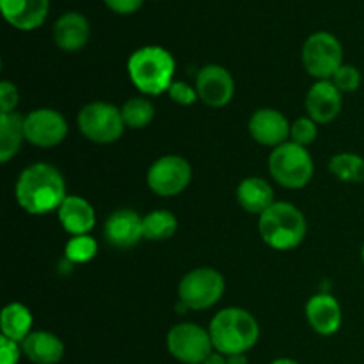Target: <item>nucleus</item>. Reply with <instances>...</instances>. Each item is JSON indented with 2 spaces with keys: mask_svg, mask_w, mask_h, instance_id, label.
Masks as SVG:
<instances>
[{
  "mask_svg": "<svg viewBox=\"0 0 364 364\" xmlns=\"http://www.w3.org/2000/svg\"><path fill=\"white\" fill-rule=\"evenodd\" d=\"M16 201L28 215H46L59 210L66 194V181L57 167L46 162L25 167L14 187Z\"/></svg>",
  "mask_w": 364,
  "mask_h": 364,
  "instance_id": "obj_1",
  "label": "nucleus"
},
{
  "mask_svg": "<svg viewBox=\"0 0 364 364\" xmlns=\"http://www.w3.org/2000/svg\"><path fill=\"white\" fill-rule=\"evenodd\" d=\"M213 350L224 355L247 354L259 340V323L244 308H224L213 315L208 326Z\"/></svg>",
  "mask_w": 364,
  "mask_h": 364,
  "instance_id": "obj_2",
  "label": "nucleus"
},
{
  "mask_svg": "<svg viewBox=\"0 0 364 364\" xmlns=\"http://www.w3.org/2000/svg\"><path fill=\"white\" fill-rule=\"evenodd\" d=\"M128 77L141 95L159 96L169 91L174 82L176 63L164 46L148 45L135 50L127 64Z\"/></svg>",
  "mask_w": 364,
  "mask_h": 364,
  "instance_id": "obj_3",
  "label": "nucleus"
},
{
  "mask_svg": "<svg viewBox=\"0 0 364 364\" xmlns=\"http://www.w3.org/2000/svg\"><path fill=\"white\" fill-rule=\"evenodd\" d=\"M262 240L274 251H291L304 242L308 223L301 210L287 201H276L258 217Z\"/></svg>",
  "mask_w": 364,
  "mask_h": 364,
  "instance_id": "obj_4",
  "label": "nucleus"
},
{
  "mask_svg": "<svg viewBox=\"0 0 364 364\" xmlns=\"http://www.w3.org/2000/svg\"><path fill=\"white\" fill-rule=\"evenodd\" d=\"M269 171L272 180L288 191L308 187L315 174V162L308 148L288 141L272 149L269 156Z\"/></svg>",
  "mask_w": 364,
  "mask_h": 364,
  "instance_id": "obj_5",
  "label": "nucleus"
},
{
  "mask_svg": "<svg viewBox=\"0 0 364 364\" xmlns=\"http://www.w3.org/2000/svg\"><path fill=\"white\" fill-rule=\"evenodd\" d=\"M226 291V281L219 270L199 267L181 277L178 284V301L192 311L213 308Z\"/></svg>",
  "mask_w": 364,
  "mask_h": 364,
  "instance_id": "obj_6",
  "label": "nucleus"
},
{
  "mask_svg": "<svg viewBox=\"0 0 364 364\" xmlns=\"http://www.w3.org/2000/svg\"><path fill=\"white\" fill-rule=\"evenodd\" d=\"M80 134L95 144H114L124 132L121 109L109 102H91L77 116Z\"/></svg>",
  "mask_w": 364,
  "mask_h": 364,
  "instance_id": "obj_7",
  "label": "nucleus"
},
{
  "mask_svg": "<svg viewBox=\"0 0 364 364\" xmlns=\"http://www.w3.org/2000/svg\"><path fill=\"white\" fill-rule=\"evenodd\" d=\"M302 64L316 80H331L343 66V46L340 39L326 31L309 36L302 46Z\"/></svg>",
  "mask_w": 364,
  "mask_h": 364,
  "instance_id": "obj_8",
  "label": "nucleus"
},
{
  "mask_svg": "<svg viewBox=\"0 0 364 364\" xmlns=\"http://www.w3.org/2000/svg\"><path fill=\"white\" fill-rule=\"evenodd\" d=\"M166 347L176 361L183 364H203L213 352L208 329L194 322H181L171 327Z\"/></svg>",
  "mask_w": 364,
  "mask_h": 364,
  "instance_id": "obj_9",
  "label": "nucleus"
},
{
  "mask_svg": "<svg viewBox=\"0 0 364 364\" xmlns=\"http://www.w3.org/2000/svg\"><path fill=\"white\" fill-rule=\"evenodd\" d=\"M192 181V167L180 155H164L149 166L146 183L160 198L180 196Z\"/></svg>",
  "mask_w": 364,
  "mask_h": 364,
  "instance_id": "obj_10",
  "label": "nucleus"
},
{
  "mask_svg": "<svg viewBox=\"0 0 364 364\" xmlns=\"http://www.w3.org/2000/svg\"><path fill=\"white\" fill-rule=\"evenodd\" d=\"M25 139L36 148H55L66 139L68 121L59 110L41 107L25 116Z\"/></svg>",
  "mask_w": 364,
  "mask_h": 364,
  "instance_id": "obj_11",
  "label": "nucleus"
},
{
  "mask_svg": "<svg viewBox=\"0 0 364 364\" xmlns=\"http://www.w3.org/2000/svg\"><path fill=\"white\" fill-rule=\"evenodd\" d=\"M196 89L205 105L213 109L226 107L235 96L233 75L220 64H206L198 71Z\"/></svg>",
  "mask_w": 364,
  "mask_h": 364,
  "instance_id": "obj_12",
  "label": "nucleus"
},
{
  "mask_svg": "<svg viewBox=\"0 0 364 364\" xmlns=\"http://www.w3.org/2000/svg\"><path fill=\"white\" fill-rule=\"evenodd\" d=\"M343 109V92L331 80H316L306 95V112L316 124L333 123Z\"/></svg>",
  "mask_w": 364,
  "mask_h": 364,
  "instance_id": "obj_13",
  "label": "nucleus"
},
{
  "mask_svg": "<svg viewBox=\"0 0 364 364\" xmlns=\"http://www.w3.org/2000/svg\"><path fill=\"white\" fill-rule=\"evenodd\" d=\"M249 134L258 144L276 149L290 139L291 123L276 109H258L249 119Z\"/></svg>",
  "mask_w": 364,
  "mask_h": 364,
  "instance_id": "obj_14",
  "label": "nucleus"
},
{
  "mask_svg": "<svg viewBox=\"0 0 364 364\" xmlns=\"http://www.w3.org/2000/svg\"><path fill=\"white\" fill-rule=\"evenodd\" d=\"M103 237L107 244L116 249H132L144 238L142 217L135 210H117L103 226Z\"/></svg>",
  "mask_w": 364,
  "mask_h": 364,
  "instance_id": "obj_15",
  "label": "nucleus"
},
{
  "mask_svg": "<svg viewBox=\"0 0 364 364\" xmlns=\"http://www.w3.org/2000/svg\"><path fill=\"white\" fill-rule=\"evenodd\" d=\"M306 320L309 327L320 336H333L340 331L343 313L336 297L331 294H316L306 302Z\"/></svg>",
  "mask_w": 364,
  "mask_h": 364,
  "instance_id": "obj_16",
  "label": "nucleus"
},
{
  "mask_svg": "<svg viewBox=\"0 0 364 364\" xmlns=\"http://www.w3.org/2000/svg\"><path fill=\"white\" fill-rule=\"evenodd\" d=\"M0 9L9 25L18 31H34L45 23L50 0H0Z\"/></svg>",
  "mask_w": 364,
  "mask_h": 364,
  "instance_id": "obj_17",
  "label": "nucleus"
},
{
  "mask_svg": "<svg viewBox=\"0 0 364 364\" xmlns=\"http://www.w3.org/2000/svg\"><path fill=\"white\" fill-rule=\"evenodd\" d=\"M53 43L64 52H78L89 41L91 25L82 13L68 11L53 23Z\"/></svg>",
  "mask_w": 364,
  "mask_h": 364,
  "instance_id": "obj_18",
  "label": "nucleus"
},
{
  "mask_svg": "<svg viewBox=\"0 0 364 364\" xmlns=\"http://www.w3.org/2000/svg\"><path fill=\"white\" fill-rule=\"evenodd\" d=\"M57 217L63 230L71 237L89 235L96 224L95 208L80 196H68L57 210Z\"/></svg>",
  "mask_w": 364,
  "mask_h": 364,
  "instance_id": "obj_19",
  "label": "nucleus"
},
{
  "mask_svg": "<svg viewBox=\"0 0 364 364\" xmlns=\"http://www.w3.org/2000/svg\"><path fill=\"white\" fill-rule=\"evenodd\" d=\"M23 355L32 364H57L64 358V343L50 331H32L21 341Z\"/></svg>",
  "mask_w": 364,
  "mask_h": 364,
  "instance_id": "obj_20",
  "label": "nucleus"
},
{
  "mask_svg": "<svg viewBox=\"0 0 364 364\" xmlns=\"http://www.w3.org/2000/svg\"><path fill=\"white\" fill-rule=\"evenodd\" d=\"M237 201L242 210L259 217L276 203V199H274V188L265 178L249 176L238 183Z\"/></svg>",
  "mask_w": 364,
  "mask_h": 364,
  "instance_id": "obj_21",
  "label": "nucleus"
},
{
  "mask_svg": "<svg viewBox=\"0 0 364 364\" xmlns=\"http://www.w3.org/2000/svg\"><path fill=\"white\" fill-rule=\"evenodd\" d=\"M25 116L20 112L0 114V162L7 164L20 151L25 139Z\"/></svg>",
  "mask_w": 364,
  "mask_h": 364,
  "instance_id": "obj_22",
  "label": "nucleus"
},
{
  "mask_svg": "<svg viewBox=\"0 0 364 364\" xmlns=\"http://www.w3.org/2000/svg\"><path fill=\"white\" fill-rule=\"evenodd\" d=\"M32 326H34V316H32L31 309L21 302H11L0 313L2 336L18 341V343H21L32 333Z\"/></svg>",
  "mask_w": 364,
  "mask_h": 364,
  "instance_id": "obj_23",
  "label": "nucleus"
},
{
  "mask_svg": "<svg viewBox=\"0 0 364 364\" xmlns=\"http://www.w3.org/2000/svg\"><path fill=\"white\" fill-rule=\"evenodd\" d=\"M155 105L148 96H134L121 105V116H123L124 127L132 130H142L149 127L155 119Z\"/></svg>",
  "mask_w": 364,
  "mask_h": 364,
  "instance_id": "obj_24",
  "label": "nucleus"
},
{
  "mask_svg": "<svg viewBox=\"0 0 364 364\" xmlns=\"http://www.w3.org/2000/svg\"><path fill=\"white\" fill-rule=\"evenodd\" d=\"M144 238L151 242L169 240L178 230V219L169 210H153L142 217Z\"/></svg>",
  "mask_w": 364,
  "mask_h": 364,
  "instance_id": "obj_25",
  "label": "nucleus"
},
{
  "mask_svg": "<svg viewBox=\"0 0 364 364\" xmlns=\"http://www.w3.org/2000/svg\"><path fill=\"white\" fill-rule=\"evenodd\" d=\"M329 171L343 183H363L364 159L355 153H336L329 160Z\"/></svg>",
  "mask_w": 364,
  "mask_h": 364,
  "instance_id": "obj_26",
  "label": "nucleus"
},
{
  "mask_svg": "<svg viewBox=\"0 0 364 364\" xmlns=\"http://www.w3.org/2000/svg\"><path fill=\"white\" fill-rule=\"evenodd\" d=\"M98 252V244L91 235H80V237H71L64 247V258L71 265H84L95 259Z\"/></svg>",
  "mask_w": 364,
  "mask_h": 364,
  "instance_id": "obj_27",
  "label": "nucleus"
},
{
  "mask_svg": "<svg viewBox=\"0 0 364 364\" xmlns=\"http://www.w3.org/2000/svg\"><path fill=\"white\" fill-rule=\"evenodd\" d=\"M316 137H318V124L311 117H299V119L291 123L290 141L295 142V144L308 148V146H311L316 141Z\"/></svg>",
  "mask_w": 364,
  "mask_h": 364,
  "instance_id": "obj_28",
  "label": "nucleus"
},
{
  "mask_svg": "<svg viewBox=\"0 0 364 364\" xmlns=\"http://www.w3.org/2000/svg\"><path fill=\"white\" fill-rule=\"evenodd\" d=\"M331 82H333L341 92H354L358 91L359 85H361V73H359L358 68L352 66V64H343V66L334 73Z\"/></svg>",
  "mask_w": 364,
  "mask_h": 364,
  "instance_id": "obj_29",
  "label": "nucleus"
},
{
  "mask_svg": "<svg viewBox=\"0 0 364 364\" xmlns=\"http://www.w3.org/2000/svg\"><path fill=\"white\" fill-rule=\"evenodd\" d=\"M167 95H169V98L173 100L174 103H178V105L181 107H191L199 100L196 85H191L187 84V82L181 80H174L173 84H171Z\"/></svg>",
  "mask_w": 364,
  "mask_h": 364,
  "instance_id": "obj_30",
  "label": "nucleus"
},
{
  "mask_svg": "<svg viewBox=\"0 0 364 364\" xmlns=\"http://www.w3.org/2000/svg\"><path fill=\"white\" fill-rule=\"evenodd\" d=\"M18 102H20V92L16 85L9 80L0 82V114L14 112Z\"/></svg>",
  "mask_w": 364,
  "mask_h": 364,
  "instance_id": "obj_31",
  "label": "nucleus"
},
{
  "mask_svg": "<svg viewBox=\"0 0 364 364\" xmlns=\"http://www.w3.org/2000/svg\"><path fill=\"white\" fill-rule=\"evenodd\" d=\"M21 355H23L21 343L6 336H0V364H18Z\"/></svg>",
  "mask_w": 364,
  "mask_h": 364,
  "instance_id": "obj_32",
  "label": "nucleus"
},
{
  "mask_svg": "<svg viewBox=\"0 0 364 364\" xmlns=\"http://www.w3.org/2000/svg\"><path fill=\"white\" fill-rule=\"evenodd\" d=\"M105 6L109 7L110 11L117 14H132L137 13L142 7L144 0H103Z\"/></svg>",
  "mask_w": 364,
  "mask_h": 364,
  "instance_id": "obj_33",
  "label": "nucleus"
},
{
  "mask_svg": "<svg viewBox=\"0 0 364 364\" xmlns=\"http://www.w3.org/2000/svg\"><path fill=\"white\" fill-rule=\"evenodd\" d=\"M203 364H228V355L220 354V352L213 350L212 354L208 355V358L205 359V363Z\"/></svg>",
  "mask_w": 364,
  "mask_h": 364,
  "instance_id": "obj_34",
  "label": "nucleus"
},
{
  "mask_svg": "<svg viewBox=\"0 0 364 364\" xmlns=\"http://www.w3.org/2000/svg\"><path fill=\"white\" fill-rule=\"evenodd\" d=\"M228 364H249V359L245 354L228 355Z\"/></svg>",
  "mask_w": 364,
  "mask_h": 364,
  "instance_id": "obj_35",
  "label": "nucleus"
},
{
  "mask_svg": "<svg viewBox=\"0 0 364 364\" xmlns=\"http://www.w3.org/2000/svg\"><path fill=\"white\" fill-rule=\"evenodd\" d=\"M270 364H301V363L295 361V359H290V358H277V359H274Z\"/></svg>",
  "mask_w": 364,
  "mask_h": 364,
  "instance_id": "obj_36",
  "label": "nucleus"
},
{
  "mask_svg": "<svg viewBox=\"0 0 364 364\" xmlns=\"http://www.w3.org/2000/svg\"><path fill=\"white\" fill-rule=\"evenodd\" d=\"M361 258H363V265H364V244H363V249H361Z\"/></svg>",
  "mask_w": 364,
  "mask_h": 364,
  "instance_id": "obj_37",
  "label": "nucleus"
}]
</instances>
